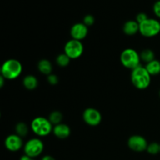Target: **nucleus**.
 <instances>
[{
	"label": "nucleus",
	"instance_id": "nucleus-13",
	"mask_svg": "<svg viewBox=\"0 0 160 160\" xmlns=\"http://www.w3.org/2000/svg\"><path fill=\"white\" fill-rule=\"evenodd\" d=\"M123 31L127 35H134L139 32V23L136 20H128L123 24Z\"/></svg>",
	"mask_w": 160,
	"mask_h": 160
},
{
	"label": "nucleus",
	"instance_id": "nucleus-10",
	"mask_svg": "<svg viewBox=\"0 0 160 160\" xmlns=\"http://www.w3.org/2000/svg\"><path fill=\"white\" fill-rule=\"evenodd\" d=\"M5 147L8 151L12 152L19 151L21 149L22 147H23L22 138L17 135V134H9L5 139Z\"/></svg>",
	"mask_w": 160,
	"mask_h": 160
},
{
	"label": "nucleus",
	"instance_id": "nucleus-28",
	"mask_svg": "<svg viewBox=\"0 0 160 160\" xmlns=\"http://www.w3.org/2000/svg\"><path fill=\"white\" fill-rule=\"evenodd\" d=\"M5 78H3L2 76L0 77V87L2 88L3 87V84H4V81H5Z\"/></svg>",
	"mask_w": 160,
	"mask_h": 160
},
{
	"label": "nucleus",
	"instance_id": "nucleus-5",
	"mask_svg": "<svg viewBox=\"0 0 160 160\" xmlns=\"http://www.w3.org/2000/svg\"><path fill=\"white\" fill-rule=\"evenodd\" d=\"M139 32L145 38L155 37L160 33V22L156 19H147L139 24Z\"/></svg>",
	"mask_w": 160,
	"mask_h": 160
},
{
	"label": "nucleus",
	"instance_id": "nucleus-27",
	"mask_svg": "<svg viewBox=\"0 0 160 160\" xmlns=\"http://www.w3.org/2000/svg\"><path fill=\"white\" fill-rule=\"evenodd\" d=\"M20 160H36V159H32V158L29 157V156L24 154L23 156H22L21 157H20Z\"/></svg>",
	"mask_w": 160,
	"mask_h": 160
},
{
	"label": "nucleus",
	"instance_id": "nucleus-24",
	"mask_svg": "<svg viewBox=\"0 0 160 160\" xmlns=\"http://www.w3.org/2000/svg\"><path fill=\"white\" fill-rule=\"evenodd\" d=\"M147 19H148V17L146 13H145V12H140V13H138L137 15L135 20L139 23V24H140V23H142V22L145 21Z\"/></svg>",
	"mask_w": 160,
	"mask_h": 160
},
{
	"label": "nucleus",
	"instance_id": "nucleus-16",
	"mask_svg": "<svg viewBox=\"0 0 160 160\" xmlns=\"http://www.w3.org/2000/svg\"><path fill=\"white\" fill-rule=\"evenodd\" d=\"M145 68L151 76H156L160 73V61L154 59L152 62L146 63Z\"/></svg>",
	"mask_w": 160,
	"mask_h": 160
},
{
	"label": "nucleus",
	"instance_id": "nucleus-17",
	"mask_svg": "<svg viewBox=\"0 0 160 160\" xmlns=\"http://www.w3.org/2000/svg\"><path fill=\"white\" fill-rule=\"evenodd\" d=\"M140 56L141 59H142V61H144L145 63H148V62H152V60L156 59H155L154 52L152 49H149V48L143 50V51L140 53Z\"/></svg>",
	"mask_w": 160,
	"mask_h": 160
},
{
	"label": "nucleus",
	"instance_id": "nucleus-14",
	"mask_svg": "<svg viewBox=\"0 0 160 160\" xmlns=\"http://www.w3.org/2000/svg\"><path fill=\"white\" fill-rule=\"evenodd\" d=\"M38 69L39 72L42 73V74L45 75H49L52 73V65L51 62L48 59H41L38 63Z\"/></svg>",
	"mask_w": 160,
	"mask_h": 160
},
{
	"label": "nucleus",
	"instance_id": "nucleus-23",
	"mask_svg": "<svg viewBox=\"0 0 160 160\" xmlns=\"http://www.w3.org/2000/svg\"><path fill=\"white\" fill-rule=\"evenodd\" d=\"M47 80H48V82L50 84H52V85H56L59 82V78H58V77L56 75L53 74V73L48 75L47 76Z\"/></svg>",
	"mask_w": 160,
	"mask_h": 160
},
{
	"label": "nucleus",
	"instance_id": "nucleus-4",
	"mask_svg": "<svg viewBox=\"0 0 160 160\" xmlns=\"http://www.w3.org/2000/svg\"><path fill=\"white\" fill-rule=\"evenodd\" d=\"M120 62L125 68L134 70L141 65L140 54L134 48H126L120 54Z\"/></svg>",
	"mask_w": 160,
	"mask_h": 160
},
{
	"label": "nucleus",
	"instance_id": "nucleus-18",
	"mask_svg": "<svg viewBox=\"0 0 160 160\" xmlns=\"http://www.w3.org/2000/svg\"><path fill=\"white\" fill-rule=\"evenodd\" d=\"M62 117H63V116H62V112H59V111H53L49 114L48 120H50L52 124L55 126V125L59 124V123H62Z\"/></svg>",
	"mask_w": 160,
	"mask_h": 160
},
{
	"label": "nucleus",
	"instance_id": "nucleus-12",
	"mask_svg": "<svg viewBox=\"0 0 160 160\" xmlns=\"http://www.w3.org/2000/svg\"><path fill=\"white\" fill-rule=\"evenodd\" d=\"M70 128L68 125L65 123H59L53 127L52 133L57 138L66 139L70 135Z\"/></svg>",
	"mask_w": 160,
	"mask_h": 160
},
{
	"label": "nucleus",
	"instance_id": "nucleus-25",
	"mask_svg": "<svg viewBox=\"0 0 160 160\" xmlns=\"http://www.w3.org/2000/svg\"><path fill=\"white\" fill-rule=\"evenodd\" d=\"M153 12L156 17L160 18V0L155 2L153 6Z\"/></svg>",
	"mask_w": 160,
	"mask_h": 160
},
{
	"label": "nucleus",
	"instance_id": "nucleus-19",
	"mask_svg": "<svg viewBox=\"0 0 160 160\" xmlns=\"http://www.w3.org/2000/svg\"><path fill=\"white\" fill-rule=\"evenodd\" d=\"M16 134L17 135L20 136V137H24L28 134V128L27 126V124L25 123H23V122H20V123H17L16 125Z\"/></svg>",
	"mask_w": 160,
	"mask_h": 160
},
{
	"label": "nucleus",
	"instance_id": "nucleus-26",
	"mask_svg": "<svg viewBox=\"0 0 160 160\" xmlns=\"http://www.w3.org/2000/svg\"><path fill=\"white\" fill-rule=\"evenodd\" d=\"M41 160H56V159L54 157H52V156H49V155H45V156H44L42 158Z\"/></svg>",
	"mask_w": 160,
	"mask_h": 160
},
{
	"label": "nucleus",
	"instance_id": "nucleus-15",
	"mask_svg": "<svg viewBox=\"0 0 160 160\" xmlns=\"http://www.w3.org/2000/svg\"><path fill=\"white\" fill-rule=\"evenodd\" d=\"M23 85L28 90H34L38 85V81L34 75H27L23 80Z\"/></svg>",
	"mask_w": 160,
	"mask_h": 160
},
{
	"label": "nucleus",
	"instance_id": "nucleus-22",
	"mask_svg": "<svg viewBox=\"0 0 160 160\" xmlns=\"http://www.w3.org/2000/svg\"><path fill=\"white\" fill-rule=\"evenodd\" d=\"M83 23H84L87 27L92 26V25H93L94 23H95V17L92 15H90V14L86 15L85 17H84Z\"/></svg>",
	"mask_w": 160,
	"mask_h": 160
},
{
	"label": "nucleus",
	"instance_id": "nucleus-6",
	"mask_svg": "<svg viewBox=\"0 0 160 160\" xmlns=\"http://www.w3.org/2000/svg\"><path fill=\"white\" fill-rule=\"evenodd\" d=\"M44 151V143L40 138H34L25 143L23 145L24 154L32 159H35L42 154Z\"/></svg>",
	"mask_w": 160,
	"mask_h": 160
},
{
	"label": "nucleus",
	"instance_id": "nucleus-29",
	"mask_svg": "<svg viewBox=\"0 0 160 160\" xmlns=\"http://www.w3.org/2000/svg\"><path fill=\"white\" fill-rule=\"evenodd\" d=\"M159 97H160V91H159Z\"/></svg>",
	"mask_w": 160,
	"mask_h": 160
},
{
	"label": "nucleus",
	"instance_id": "nucleus-7",
	"mask_svg": "<svg viewBox=\"0 0 160 160\" xmlns=\"http://www.w3.org/2000/svg\"><path fill=\"white\" fill-rule=\"evenodd\" d=\"M84 52V45L81 41L70 39L64 46V53L70 59H76L81 57Z\"/></svg>",
	"mask_w": 160,
	"mask_h": 160
},
{
	"label": "nucleus",
	"instance_id": "nucleus-2",
	"mask_svg": "<svg viewBox=\"0 0 160 160\" xmlns=\"http://www.w3.org/2000/svg\"><path fill=\"white\" fill-rule=\"evenodd\" d=\"M23 71L21 62L16 59H9L5 61L1 67V76L6 80H14L18 78Z\"/></svg>",
	"mask_w": 160,
	"mask_h": 160
},
{
	"label": "nucleus",
	"instance_id": "nucleus-20",
	"mask_svg": "<svg viewBox=\"0 0 160 160\" xmlns=\"http://www.w3.org/2000/svg\"><path fill=\"white\" fill-rule=\"evenodd\" d=\"M70 60L71 59L65 54V53H61V54L58 55V56L56 57V63L58 64V66L61 67H65L69 65Z\"/></svg>",
	"mask_w": 160,
	"mask_h": 160
},
{
	"label": "nucleus",
	"instance_id": "nucleus-8",
	"mask_svg": "<svg viewBox=\"0 0 160 160\" xmlns=\"http://www.w3.org/2000/svg\"><path fill=\"white\" fill-rule=\"evenodd\" d=\"M128 145L129 148L136 152H142L146 151L148 143L146 139L141 135H132L128 141Z\"/></svg>",
	"mask_w": 160,
	"mask_h": 160
},
{
	"label": "nucleus",
	"instance_id": "nucleus-9",
	"mask_svg": "<svg viewBox=\"0 0 160 160\" xmlns=\"http://www.w3.org/2000/svg\"><path fill=\"white\" fill-rule=\"evenodd\" d=\"M102 119L101 112L95 108H88L83 112V120L89 126H98L102 122Z\"/></svg>",
	"mask_w": 160,
	"mask_h": 160
},
{
	"label": "nucleus",
	"instance_id": "nucleus-1",
	"mask_svg": "<svg viewBox=\"0 0 160 160\" xmlns=\"http://www.w3.org/2000/svg\"><path fill=\"white\" fill-rule=\"evenodd\" d=\"M131 82L136 88L145 90L149 87L151 84L152 76L149 74L145 67L140 65L131 70Z\"/></svg>",
	"mask_w": 160,
	"mask_h": 160
},
{
	"label": "nucleus",
	"instance_id": "nucleus-11",
	"mask_svg": "<svg viewBox=\"0 0 160 160\" xmlns=\"http://www.w3.org/2000/svg\"><path fill=\"white\" fill-rule=\"evenodd\" d=\"M88 34V27L86 26L84 23H75L70 29V36L72 39L81 41V42L87 37Z\"/></svg>",
	"mask_w": 160,
	"mask_h": 160
},
{
	"label": "nucleus",
	"instance_id": "nucleus-3",
	"mask_svg": "<svg viewBox=\"0 0 160 160\" xmlns=\"http://www.w3.org/2000/svg\"><path fill=\"white\" fill-rule=\"evenodd\" d=\"M31 130L38 137H45L52 132L53 125L48 118L38 117L31 121Z\"/></svg>",
	"mask_w": 160,
	"mask_h": 160
},
{
	"label": "nucleus",
	"instance_id": "nucleus-21",
	"mask_svg": "<svg viewBox=\"0 0 160 160\" xmlns=\"http://www.w3.org/2000/svg\"><path fill=\"white\" fill-rule=\"evenodd\" d=\"M146 151L150 155H153V156L159 154L160 153V144L157 142H152L148 144Z\"/></svg>",
	"mask_w": 160,
	"mask_h": 160
}]
</instances>
